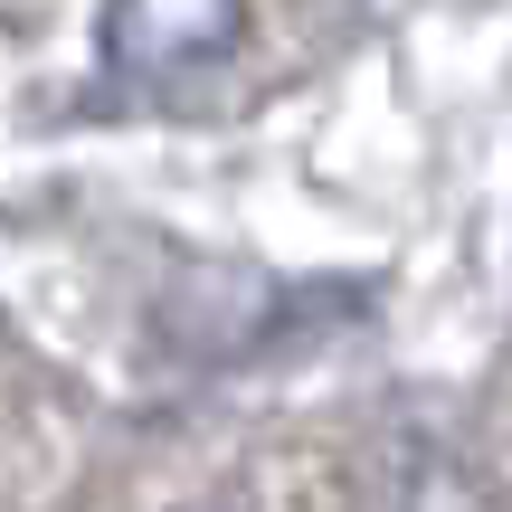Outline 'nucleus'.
<instances>
[{
    "label": "nucleus",
    "instance_id": "nucleus-1",
    "mask_svg": "<svg viewBox=\"0 0 512 512\" xmlns=\"http://www.w3.org/2000/svg\"><path fill=\"white\" fill-rule=\"evenodd\" d=\"M238 29L247 0H105L95 48H105V76H124V86H181V76L219 67Z\"/></svg>",
    "mask_w": 512,
    "mask_h": 512
}]
</instances>
